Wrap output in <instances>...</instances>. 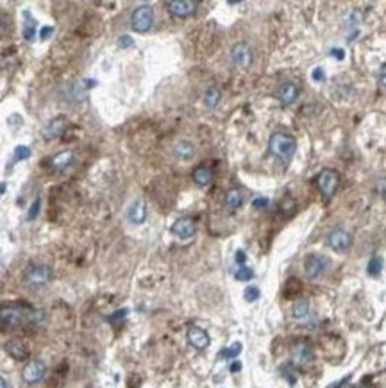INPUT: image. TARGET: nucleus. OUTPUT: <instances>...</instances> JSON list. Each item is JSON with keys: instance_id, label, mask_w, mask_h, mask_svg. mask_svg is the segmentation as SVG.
Instances as JSON below:
<instances>
[{"instance_id": "nucleus-41", "label": "nucleus", "mask_w": 386, "mask_h": 388, "mask_svg": "<svg viewBox=\"0 0 386 388\" xmlns=\"http://www.w3.org/2000/svg\"><path fill=\"white\" fill-rule=\"evenodd\" d=\"M229 371H231V372H240V371H242V363H240V361H232L231 367H229Z\"/></svg>"}, {"instance_id": "nucleus-15", "label": "nucleus", "mask_w": 386, "mask_h": 388, "mask_svg": "<svg viewBox=\"0 0 386 388\" xmlns=\"http://www.w3.org/2000/svg\"><path fill=\"white\" fill-rule=\"evenodd\" d=\"M195 231H197V226L191 219H179L176 220V224L172 226V233L176 234L177 238H181V240L191 238L193 234H195Z\"/></svg>"}, {"instance_id": "nucleus-26", "label": "nucleus", "mask_w": 386, "mask_h": 388, "mask_svg": "<svg viewBox=\"0 0 386 388\" xmlns=\"http://www.w3.org/2000/svg\"><path fill=\"white\" fill-rule=\"evenodd\" d=\"M383 258L381 256H372L369 261V267H367V270H369V275H372V277H377V275L381 274V270H383Z\"/></svg>"}, {"instance_id": "nucleus-1", "label": "nucleus", "mask_w": 386, "mask_h": 388, "mask_svg": "<svg viewBox=\"0 0 386 388\" xmlns=\"http://www.w3.org/2000/svg\"><path fill=\"white\" fill-rule=\"evenodd\" d=\"M43 320V311H27L22 308L7 306L0 310V324L7 328H18L24 324H38Z\"/></svg>"}, {"instance_id": "nucleus-22", "label": "nucleus", "mask_w": 386, "mask_h": 388, "mask_svg": "<svg viewBox=\"0 0 386 388\" xmlns=\"http://www.w3.org/2000/svg\"><path fill=\"white\" fill-rule=\"evenodd\" d=\"M6 351L7 354H9L11 358H14V360L22 361L27 358V349H25V346L22 342H18V340H11V342L6 343Z\"/></svg>"}, {"instance_id": "nucleus-39", "label": "nucleus", "mask_w": 386, "mask_h": 388, "mask_svg": "<svg viewBox=\"0 0 386 388\" xmlns=\"http://www.w3.org/2000/svg\"><path fill=\"white\" fill-rule=\"evenodd\" d=\"M379 82L383 88H386V64H383L379 70Z\"/></svg>"}, {"instance_id": "nucleus-10", "label": "nucleus", "mask_w": 386, "mask_h": 388, "mask_svg": "<svg viewBox=\"0 0 386 388\" xmlns=\"http://www.w3.org/2000/svg\"><path fill=\"white\" fill-rule=\"evenodd\" d=\"M47 374V365L45 361L41 360H32L25 365L24 372H22V378H24L25 383L29 385H34V383H39Z\"/></svg>"}, {"instance_id": "nucleus-7", "label": "nucleus", "mask_w": 386, "mask_h": 388, "mask_svg": "<svg viewBox=\"0 0 386 388\" xmlns=\"http://www.w3.org/2000/svg\"><path fill=\"white\" fill-rule=\"evenodd\" d=\"M166 9L176 18H188L197 13L199 4L195 0H172V2H166Z\"/></svg>"}, {"instance_id": "nucleus-20", "label": "nucleus", "mask_w": 386, "mask_h": 388, "mask_svg": "<svg viewBox=\"0 0 386 388\" xmlns=\"http://www.w3.org/2000/svg\"><path fill=\"white\" fill-rule=\"evenodd\" d=\"M291 315H293L297 320H304V318L309 317V300L304 299V297H298L293 304H291Z\"/></svg>"}, {"instance_id": "nucleus-2", "label": "nucleus", "mask_w": 386, "mask_h": 388, "mask_svg": "<svg viewBox=\"0 0 386 388\" xmlns=\"http://www.w3.org/2000/svg\"><path fill=\"white\" fill-rule=\"evenodd\" d=\"M268 150H270L272 156L281 159L283 163H290L295 150H297V140L288 133L277 131V133L272 134L270 140H268Z\"/></svg>"}, {"instance_id": "nucleus-8", "label": "nucleus", "mask_w": 386, "mask_h": 388, "mask_svg": "<svg viewBox=\"0 0 386 388\" xmlns=\"http://www.w3.org/2000/svg\"><path fill=\"white\" fill-rule=\"evenodd\" d=\"M298 95H301V90L291 81L281 82V84L277 86V90L274 92V97L281 102V106H291V104L298 99Z\"/></svg>"}, {"instance_id": "nucleus-4", "label": "nucleus", "mask_w": 386, "mask_h": 388, "mask_svg": "<svg viewBox=\"0 0 386 388\" xmlns=\"http://www.w3.org/2000/svg\"><path fill=\"white\" fill-rule=\"evenodd\" d=\"M152 24H154V11L151 6H138L131 14V27L134 32H147L151 31Z\"/></svg>"}, {"instance_id": "nucleus-37", "label": "nucleus", "mask_w": 386, "mask_h": 388, "mask_svg": "<svg viewBox=\"0 0 386 388\" xmlns=\"http://www.w3.org/2000/svg\"><path fill=\"white\" fill-rule=\"evenodd\" d=\"M313 79H315V81H318V82L326 81V72H324V68L316 67L315 70H313Z\"/></svg>"}, {"instance_id": "nucleus-43", "label": "nucleus", "mask_w": 386, "mask_h": 388, "mask_svg": "<svg viewBox=\"0 0 386 388\" xmlns=\"http://www.w3.org/2000/svg\"><path fill=\"white\" fill-rule=\"evenodd\" d=\"M0 388H7V383H6V379L0 376Z\"/></svg>"}, {"instance_id": "nucleus-16", "label": "nucleus", "mask_w": 386, "mask_h": 388, "mask_svg": "<svg viewBox=\"0 0 386 388\" xmlns=\"http://www.w3.org/2000/svg\"><path fill=\"white\" fill-rule=\"evenodd\" d=\"M195 152H197V148L190 140L177 141V143L174 145V148H172L174 158L179 159V161H190L193 156H195Z\"/></svg>"}, {"instance_id": "nucleus-27", "label": "nucleus", "mask_w": 386, "mask_h": 388, "mask_svg": "<svg viewBox=\"0 0 386 388\" xmlns=\"http://www.w3.org/2000/svg\"><path fill=\"white\" fill-rule=\"evenodd\" d=\"M13 156H14V161H25V159H29L32 156V150L27 145H18V147H14Z\"/></svg>"}, {"instance_id": "nucleus-9", "label": "nucleus", "mask_w": 386, "mask_h": 388, "mask_svg": "<svg viewBox=\"0 0 386 388\" xmlns=\"http://www.w3.org/2000/svg\"><path fill=\"white\" fill-rule=\"evenodd\" d=\"M327 245H329L333 251L336 252H341V251H347L349 247L352 245V236L349 231L341 229V227H336L333 229L329 234H327Z\"/></svg>"}, {"instance_id": "nucleus-23", "label": "nucleus", "mask_w": 386, "mask_h": 388, "mask_svg": "<svg viewBox=\"0 0 386 388\" xmlns=\"http://www.w3.org/2000/svg\"><path fill=\"white\" fill-rule=\"evenodd\" d=\"M222 100V90L218 88V86H211V88H207V92L204 93V106L207 107V110H215V107L220 104Z\"/></svg>"}, {"instance_id": "nucleus-24", "label": "nucleus", "mask_w": 386, "mask_h": 388, "mask_svg": "<svg viewBox=\"0 0 386 388\" xmlns=\"http://www.w3.org/2000/svg\"><path fill=\"white\" fill-rule=\"evenodd\" d=\"M224 204H225V208H229V209H238L240 206L243 204V195H242V191H240L238 188H231V190H229L227 193H225Z\"/></svg>"}, {"instance_id": "nucleus-29", "label": "nucleus", "mask_w": 386, "mask_h": 388, "mask_svg": "<svg viewBox=\"0 0 386 388\" xmlns=\"http://www.w3.org/2000/svg\"><path fill=\"white\" fill-rule=\"evenodd\" d=\"M240 353H242V343L234 342L231 347H227V349L222 351V358H224V360H232V358L240 356Z\"/></svg>"}, {"instance_id": "nucleus-40", "label": "nucleus", "mask_w": 386, "mask_h": 388, "mask_svg": "<svg viewBox=\"0 0 386 388\" xmlns=\"http://www.w3.org/2000/svg\"><path fill=\"white\" fill-rule=\"evenodd\" d=\"M331 56L336 57V59H344L345 54H344V50H341V49H333V50H331Z\"/></svg>"}, {"instance_id": "nucleus-28", "label": "nucleus", "mask_w": 386, "mask_h": 388, "mask_svg": "<svg viewBox=\"0 0 386 388\" xmlns=\"http://www.w3.org/2000/svg\"><path fill=\"white\" fill-rule=\"evenodd\" d=\"M234 277L238 279V281H250V279L254 277V270L250 267H247V265H242V267H238V270L234 272Z\"/></svg>"}, {"instance_id": "nucleus-34", "label": "nucleus", "mask_w": 386, "mask_h": 388, "mask_svg": "<svg viewBox=\"0 0 386 388\" xmlns=\"http://www.w3.org/2000/svg\"><path fill=\"white\" fill-rule=\"evenodd\" d=\"M127 317V310L125 308H122V310H118L116 313H113L111 317H108V320L109 322H120L122 318H125Z\"/></svg>"}, {"instance_id": "nucleus-12", "label": "nucleus", "mask_w": 386, "mask_h": 388, "mask_svg": "<svg viewBox=\"0 0 386 388\" xmlns=\"http://www.w3.org/2000/svg\"><path fill=\"white\" fill-rule=\"evenodd\" d=\"M313 360V351L306 342H297L291 347V361L297 367H306Z\"/></svg>"}, {"instance_id": "nucleus-31", "label": "nucleus", "mask_w": 386, "mask_h": 388, "mask_svg": "<svg viewBox=\"0 0 386 388\" xmlns=\"http://www.w3.org/2000/svg\"><path fill=\"white\" fill-rule=\"evenodd\" d=\"M260 295H261L260 288H258V286H252V285L247 286L245 292H243V297H245L247 303H256V300L260 299Z\"/></svg>"}, {"instance_id": "nucleus-32", "label": "nucleus", "mask_w": 386, "mask_h": 388, "mask_svg": "<svg viewBox=\"0 0 386 388\" xmlns=\"http://www.w3.org/2000/svg\"><path fill=\"white\" fill-rule=\"evenodd\" d=\"M9 27H11L9 14H6V13H2V11H0V34H6V32L9 31Z\"/></svg>"}, {"instance_id": "nucleus-17", "label": "nucleus", "mask_w": 386, "mask_h": 388, "mask_svg": "<svg viewBox=\"0 0 386 388\" xmlns=\"http://www.w3.org/2000/svg\"><path fill=\"white\" fill-rule=\"evenodd\" d=\"M74 159H75L74 150H61L59 154H56L50 159V168L56 170V172H61V170L68 168L74 163Z\"/></svg>"}, {"instance_id": "nucleus-36", "label": "nucleus", "mask_w": 386, "mask_h": 388, "mask_svg": "<svg viewBox=\"0 0 386 388\" xmlns=\"http://www.w3.org/2000/svg\"><path fill=\"white\" fill-rule=\"evenodd\" d=\"M52 34H54V27H52V25H45V27L39 29V38H41V39H49Z\"/></svg>"}, {"instance_id": "nucleus-42", "label": "nucleus", "mask_w": 386, "mask_h": 388, "mask_svg": "<svg viewBox=\"0 0 386 388\" xmlns=\"http://www.w3.org/2000/svg\"><path fill=\"white\" fill-rule=\"evenodd\" d=\"M6 190H7L6 183H0V195H4V193H6Z\"/></svg>"}, {"instance_id": "nucleus-6", "label": "nucleus", "mask_w": 386, "mask_h": 388, "mask_svg": "<svg viewBox=\"0 0 386 388\" xmlns=\"http://www.w3.org/2000/svg\"><path fill=\"white\" fill-rule=\"evenodd\" d=\"M331 265L329 258L322 254H309L308 258L304 260V272L309 279H316L327 270V267Z\"/></svg>"}, {"instance_id": "nucleus-44", "label": "nucleus", "mask_w": 386, "mask_h": 388, "mask_svg": "<svg viewBox=\"0 0 386 388\" xmlns=\"http://www.w3.org/2000/svg\"><path fill=\"white\" fill-rule=\"evenodd\" d=\"M358 388H367V386H358Z\"/></svg>"}, {"instance_id": "nucleus-11", "label": "nucleus", "mask_w": 386, "mask_h": 388, "mask_svg": "<svg viewBox=\"0 0 386 388\" xmlns=\"http://www.w3.org/2000/svg\"><path fill=\"white\" fill-rule=\"evenodd\" d=\"M231 59L236 67H242V68L250 67V63H252V49H250L249 43L245 41L236 43L231 49Z\"/></svg>"}, {"instance_id": "nucleus-18", "label": "nucleus", "mask_w": 386, "mask_h": 388, "mask_svg": "<svg viewBox=\"0 0 386 388\" xmlns=\"http://www.w3.org/2000/svg\"><path fill=\"white\" fill-rule=\"evenodd\" d=\"M65 131V118L59 117L56 120H50L49 124L43 125L41 129V134L45 140H54V138H59Z\"/></svg>"}, {"instance_id": "nucleus-25", "label": "nucleus", "mask_w": 386, "mask_h": 388, "mask_svg": "<svg viewBox=\"0 0 386 388\" xmlns=\"http://www.w3.org/2000/svg\"><path fill=\"white\" fill-rule=\"evenodd\" d=\"M359 21H361V14L358 11H351L347 16V29H349V41L354 39V36L359 32Z\"/></svg>"}, {"instance_id": "nucleus-38", "label": "nucleus", "mask_w": 386, "mask_h": 388, "mask_svg": "<svg viewBox=\"0 0 386 388\" xmlns=\"http://www.w3.org/2000/svg\"><path fill=\"white\" fill-rule=\"evenodd\" d=\"M234 260H236V263L242 267V265H245V261H247V254L243 251H238L236 252V256H234Z\"/></svg>"}, {"instance_id": "nucleus-35", "label": "nucleus", "mask_w": 386, "mask_h": 388, "mask_svg": "<svg viewBox=\"0 0 386 388\" xmlns=\"http://www.w3.org/2000/svg\"><path fill=\"white\" fill-rule=\"evenodd\" d=\"M118 45L122 47V49H129V47L134 45V39L131 38V36H120V38H118Z\"/></svg>"}, {"instance_id": "nucleus-19", "label": "nucleus", "mask_w": 386, "mask_h": 388, "mask_svg": "<svg viewBox=\"0 0 386 388\" xmlns=\"http://www.w3.org/2000/svg\"><path fill=\"white\" fill-rule=\"evenodd\" d=\"M22 16H24V29H22L24 38L27 39V41H32V39L36 38V31H38V21L34 20L31 11H27V9L22 13Z\"/></svg>"}, {"instance_id": "nucleus-33", "label": "nucleus", "mask_w": 386, "mask_h": 388, "mask_svg": "<svg viewBox=\"0 0 386 388\" xmlns=\"http://www.w3.org/2000/svg\"><path fill=\"white\" fill-rule=\"evenodd\" d=\"M268 204H270L268 197H254L252 199V208L254 209H265Z\"/></svg>"}, {"instance_id": "nucleus-13", "label": "nucleus", "mask_w": 386, "mask_h": 388, "mask_svg": "<svg viewBox=\"0 0 386 388\" xmlns=\"http://www.w3.org/2000/svg\"><path fill=\"white\" fill-rule=\"evenodd\" d=\"M188 342H190L191 347H195L197 351H204L209 347V335H207L206 329L199 328V326H191L188 329Z\"/></svg>"}, {"instance_id": "nucleus-14", "label": "nucleus", "mask_w": 386, "mask_h": 388, "mask_svg": "<svg viewBox=\"0 0 386 388\" xmlns=\"http://www.w3.org/2000/svg\"><path fill=\"white\" fill-rule=\"evenodd\" d=\"M127 219H129V222L134 224V226H140V224H143L145 220H147V204H145V201L141 197H138L136 201L129 206V209H127Z\"/></svg>"}, {"instance_id": "nucleus-5", "label": "nucleus", "mask_w": 386, "mask_h": 388, "mask_svg": "<svg viewBox=\"0 0 386 388\" xmlns=\"http://www.w3.org/2000/svg\"><path fill=\"white\" fill-rule=\"evenodd\" d=\"M316 184H318V190L322 191V195L331 197V195H334V191L338 190L340 176H338L336 170L326 168L318 174V177H316Z\"/></svg>"}, {"instance_id": "nucleus-3", "label": "nucleus", "mask_w": 386, "mask_h": 388, "mask_svg": "<svg viewBox=\"0 0 386 388\" xmlns=\"http://www.w3.org/2000/svg\"><path fill=\"white\" fill-rule=\"evenodd\" d=\"M50 275H52V272H50V268L47 267V265H31V267L25 270L24 283L29 288L39 290L49 285Z\"/></svg>"}, {"instance_id": "nucleus-30", "label": "nucleus", "mask_w": 386, "mask_h": 388, "mask_svg": "<svg viewBox=\"0 0 386 388\" xmlns=\"http://www.w3.org/2000/svg\"><path fill=\"white\" fill-rule=\"evenodd\" d=\"M39 208H41V199L36 197L34 201H32V204H31V208H29L27 217H25V219H27L29 222H31V220H36L38 219V215H39Z\"/></svg>"}, {"instance_id": "nucleus-21", "label": "nucleus", "mask_w": 386, "mask_h": 388, "mask_svg": "<svg viewBox=\"0 0 386 388\" xmlns=\"http://www.w3.org/2000/svg\"><path fill=\"white\" fill-rule=\"evenodd\" d=\"M191 179L193 183L199 184V186H207V184L211 183V179H213V172H211V168H207V166H197L191 174Z\"/></svg>"}]
</instances>
